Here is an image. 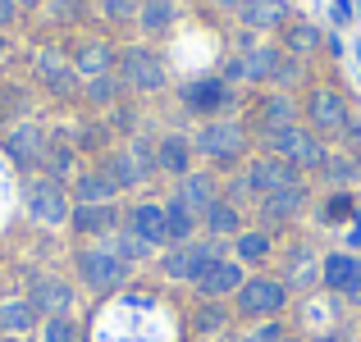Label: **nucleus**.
<instances>
[{"mask_svg":"<svg viewBox=\"0 0 361 342\" xmlns=\"http://www.w3.org/2000/svg\"><path fill=\"white\" fill-rule=\"evenodd\" d=\"M316 342H338V338H334V334H325V338H316Z\"/></svg>","mask_w":361,"mask_h":342,"instance_id":"nucleus-51","label":"nucleus"},{"mask_svg":"<svg viewBox=\"0 0 361 342\" xmlns=\"http://www.w3.org/2000/svg\"><path fill=\"white\" fill-rule=\"evenodd\" d=\"M14 23H18V5L14 0H0V32H9Z\"/></svg>","mask_w":361,"mask_h":342,"instance_id":"nucleus-45","label":"nucleus"},{"mask_svg":"<svg viewBox=\"0 0 361 342\" xmlns=\"http://www.w3.org/2000/svg\"><path fill=\"white\" fill-rule=\"evenodd\" d=\"M247 192L252 196H274V192H283V187H293V183H302L298 178V169L288 165V160H279V156H261V160H252L247 165Z\"/></svg>","mask_w":361,"mask_h":342,"instance_id":"nucleus-12","label":"nucleus"},{"mask_svg":"<svg viewBox=\"0 0 361 342\" xmlns=\"http://www.w3.org/2000/svg\"><path fill=\"white\" fill-rule=\"evenodd\" d=\"M329 18H334V23H353V0H334V5H329Z\"/></svg>","mask_w":361,"mask_h":342,"instance_id":"nucleus-46","label":"nucleus"},{"mask_svg":"<svg viewBox=\"0 0 361 342\" xmlns=\"http://www.w3.org/2000/svg\"><path fill=\"white\" fill-rule=\"evenodd\" d=\"M283 60V46H247L238 55L243 64V82H274V69Z\"/></svg>","mask_w":361,"mask_h":342,"instance_id":"nucleus-26","label":"nucleus"},{"mask_svg":"<svg viewBox=\"0 0 361 342\" xmlns=\"http://www.w3.org/2000/svg\"><path fill=\"white\" fill-rule=\"evenodd\" d=\"M128 156H133V160H137V169H142V178H151V174H160V169H156V141H151V137H142V132H137V137H133V141H128Z\"/></svg>","mask_w":361,"mask_h":342,"instance_id":"nucleus-40","label":"nucleus"},{"mask_svg":"<svg viewBox=\"0 0 361 342\" xmlns=\"http://www.w3.org/2000/svg\"><path fill=\"white\" fill-rule=\"evenodd\" d=\"M32 119V91L23 82H0V132Z\"/></svg>","mask_w":361,"mask_h":342,"instance_id":"nucleus-27","label":"nucleus"},{"mask_svg":"<svg viewBox=\"0 0 361 342\" xmlns=\"http://www.w3.org/2000/svg\"><path fill=\"white\" fill-rule=\"evenodd\" d=\"M42 329V315L32 310V301L27 297H5L0 301V334L5 338H27Z\"/></svg>","mask_w":361,"mask_h":342,"instance_id":"nucleus-23","label":"nucleus"},{"mask_svg":"<svg viewBox=\"0 0 361 342\" xmlns=\"http://www.w3.org/2000/svg\"><path fill=\"white\" fill-rule=\"evenodd\" d=\"M279 338H283V324H274V319H270V324H261L247 342H279Z\"/></svg>","mask_w":361,"mask_h":342,"instance_id":"nucleus-44","label":"nucleus"},{"mask_svg":"<svg viewBox=\"0 0 361 342\" xmlns=\"http://www.w3.org/2000/svg\"><path fill=\"white\" fill-rule=\"evenodd\" d=\"M123 228H128L133 237H142V242H147L151 251H160V246H169L165 205H160V201H137V205H128V215H123Z\"/></svg>","mask_w":361,"mask_h":342,"instance_id":"nucleus-15","label":"nucleus"},{"mask_svg":"<svg viewBox=\"0 0 361 342\" xmlns=\"http://www.w3.org/2000/svg\"><path fill=\"white\" fill-rule=\"evenodd\" d=\"M0 342H18V338H5V334H0Z\"/></svg>","mask_w":361,"mask_h":342,"instance_id":"nucleus-52","label":"nucleus"},{"mask_svg":"<svg viewBox=\"0 0 361 342\" xmlns=\"http://www.w3.org/2000/svg\"><path fill=\"white\" fill-rule=\"evenodd\" d=\"M9 55H14V37H9V32H0V69L9 64Z\"/></svg>","mask_w":361,"mask_h":342,"instance_id":"nucleus-48","label":"nucleus"},{"mask_svg":"<svg viewBox=\"0 0 361 342\" xmlns=\"http://www.w3.org/2000/svg\"><path fill=\"white\" fill-rule=\"evenodd\" d=\"M320 279L329 292H343V297L361 301V255L357 251H329L320 260Z\"/></svg>","mask_w":361,"mask_h":342,"instance_id":"nucleus-14","label":"nucleus"},{"mask_svg":"<svg viewBox=\"0 0 361 342\" xmlns=\"http://www.w3.org/2000/svg\"><path fill=\"white\" fill-rule=\"evenodd\" d=\"M320 178H329L334 187H343L348 178H357V160H334V156H329V165L320 169Z\"/></svg>","mask_w":361,"mask_h":342,"instance_id":"nucleus-42","label":"nucleus"},{"mask_svg":"<svg viewBox=\"0 0 361 342\" xmlns=\"http://www.w3.org/2000/svg\"><path fill=\"white\" fill-rule=\"evenodd\" d=\"M243 265L238 260H229V255H220V260L211 265V270L202 274V279L192 283L197 292H202L206 301H220V297H238V288H243Z\"/></svg>","mask_w":361,"mask_h":342,"instance_id":"nucleus-18","label":"nucleus"},{"mask_svg":"<svg viewBox=\"0 0 361 342\" xmlns=\"http://www.w3.org/2000/svg\"><path fill=\"white\" fill-rule=\"evenodd\" d=\"M348 101L338 96L334 87H311V96H307V123H311V132L316 137H343V128H348Z\"/></svg>","mask_w":361,"mask_h":342,"instance_id":"nucleus-9","label":"nucleus"},{"mask_svg":"<svg viewBox=\"0 0 361 342\" xmlns=\"http://www.w3.org/2000/svg\"><path fill=\"white\" fill-rule=\"evenodd\" d=\"M298 78H302V60L283 55V60H279V69H274V87H293Z\"/></svg>","mask_w":361,"mask_h":342,"instance_id":"nucleus-43","label":"nucleus"},{"mask_svg":"<svg viewBox=\"0 0 361 342\" xmlns=\"http://www.w3.org/2000/svg\"><path fill=\"white\" fill-rule=\"evenodd\" d=\"M119 91H123L119 73H101V78H87V82H82V101H87V106H97V110H110L119 101Z\"/></svg>","mask_w":361,"mask_h":342,"instance_id":"nucleus-35","label":"nucleus"},{"mask_svg":"<svg viewBox=\"0 0 361 342\" xmlns=\"http://www.w3.org/2000/svg\"><path fill=\"white\" fill-rule=\"evenodd\" d=\"M233 251H238V265H265L274 251L270 233H261V228H247V233L233 237Z\"/></svg>","mask_w":361,"mask_h":342,"instance_id":"nucleus-34","label":"nucleus"},{"mask_svg":"<svg viewBox=\"0 0 361 342\" xmlns=\"http://www.w3.org/2000/svg\"><path fill=\"white\" fill-rule=\"evenodd\" d=\"M101 169L110 174V183H115L119 192H133L137 183H147V178H142V169H137V160L128 156V146H123V151H110V156L101 160Z\"/></svg>","mask_w":361,"mask_h":342,"instance_id":"nucleus-32","label":"nucleus"},{"mask_svg":"<svg viewBox=\"0 0 361 342\" xmlns=\"http://www.w3.org/2000/svg\"><path fill=\"white\" fill-rule=\"evenodd\" d=\"M215 260H220L215 237H206V242H183V246H169V251L160 255V274L174 279V283H197Z\"/></svg>","mask_w":361,"mask_h":342,"instance_id":"nucleus-7","label":"nucleus"},{"mask_svg":"<svg viewBox=\"0 0 361 342\" xmlns=\"http://www.w3.org/2000/svg\"><path fill=\"white\" fill-rule=\"evenodd\" d=\"M215 5H220V9H238V14H243V5H247V0H215Z\"/></svg>","mask_w":361,"mask_h":342,"instance_id":"nucleus-49","label":"nucleus"},{"mask_svg":"<svg viewBox=\"0 0 361 342\" xmlns=\"http://www.w3.org/2000/svg\"><path fill=\"white\" fill-rule=\"evenodd\" d=\"M270 156H279V160H288L293 169H325L329 165V151H325V141L316 137L311 128H302V123H288V128H279V132H270Z\"/></svg>","mask_w":361,"mask_h":342,"instance_id":"nucleus-3","label":"nucleus"},{"mask_svg":"<svg viewBox=\"0 0 361 342\" xmlns=\"http://www.w3.org/2000/svg\"><path fill=\"white\" fill-rule=\"evenodd\" d=\"M14 5H18V9H37V5H42V0H14Z\"/></svg>","mask_w":361,"mask_h":342,"instance_id":"nucleus-50","label":"nucleus"},{"mask_svg":"<svg viewBox=\"0 0 361 342\" xmlns=\"http://www.w3.org/2000/svg\"><path fill=\"white\" fill-rule=\"evenodd\" d=\"M42 174L69 187L73 178H78V146H73V141H64V137H51V146H46V160H42Z\"/></svg>","mask_w":361,"mask_h":342,"instance_id":"nucleus-25","label":"nucleus"},{"mask_svg":"<svg viewBox=\"0 0 361 342\" xmlns=\"http://www.w3.org/2000/svg\"><path fill=\"white\" fill-rule=\"evenodd\" d=\"M307 201H311L307 183H293V187H283V192L265 196V201H261V215H265V224H288V220H298V215L307 210Z\"/></svg>","mask_w":361,"mask_h":342,"instance_id":"nucleus-22","label":"nucleus"},{"mask_svg":"<svg viewBox=\"0 0 361 342\" xmlns=\"http://www.w3.org/2000/svg\"><path fill=\"white\" fill-rule=\"evenodd\" d=\"M73 73H78L82 82L87 78H101V73H115L119 69V51L110 42H101V37H87V42H78L73 46Z\"/></svg>","mask_w":361,"mask_h":342,"instance_id":"nucleus-16","label":"nucleus"},{"mask_svg":"<svg viewBox=\"0 0 361 342\" xmlns=\"http://www.w3.org/2000/svg\"><path fill=\"white\" fill-rule=\"evenodd\" d=\"M202 228H206L211 237H238V233H243V215H238V205L220 196V201H215L211 210L202 215Z\"/></svg>","mask_w":361,"mask_h":342,"instance_id":"nucleus-31","label":"nucleus"},{"mask_svg":"<svg viewBox=\"0 0 361 342\" xmlns=\"http://www.w3.org/2000/svg\"><path fill=\"white\" fill-rule=\"evenodd\" d=\"M174 18H178V5H174V0H142V9H137V27L147 37L169 32V27H174Z\"/></svg>","mask_w":361,"mask_h":342,"instance_id":"nucleus-30","label":"nucleus"},{"mask_svg":"<svg viewBox=\"0 0 361 342\" xmlns=\"http://www.w3.org/2000/svg\"><path fill=\"white\" fill-rule=\"evenodd\" d=\"M73 270H78L82 288H92V292H119L123 283H128V274H133V270L119 260L115 251H110L106 242L82 246V251L73 255Z\"/></svg>","mask_w":361,"mask_h":342,"instance_id":"nucleus-2","label":"nucleus"},{"mask_svg":"<svg viewBox=\"0 0 361 342\" xmlns=\"http://www.w3.org/2000/svg\"><path fill=\"white\" fill-rule=\"evenodd\" d=\"M192 329H197V334H220V329H224V310H220V306H215V301H206V306H202V310H197V319H192Z\"/></svg>","mask_w":361,"mask_h":342,"instance_id":"nucleus-41","label":"nucleus"},{"mask_svg":"<svg viewBox=\"0 0 361 342\" xmlns=\"http://www.w3.org/2000/svg\"><path fill=\"white\" fill-rule=\"evenodd\" d=\"M288 306V283L279 279H247L238 288V315L247 319H274Z\"/></svg>","mask_w":361,"mask_h":342,"instance_id":"nucleus-10","label":"nucleus"},{"mask_svg":"<svg viewBox=\"0 0 361 342\" xmlns=\"http://www.w3.org/2000/svg\"><path fill=\"white\" fill-rule=\"evenodd\" d=\"M174 196L197 215V220H202V215L211 210L215 201H220V187H215V178L206 174V169H192L188 178H178V192H174Z\"/></svg>","mask_w":361,"mask_h":342,"instance_id":"nucleus-21","label":"nucleus"},{"mask_svg":"<svg viewBox=\"0 0 361 342\" xmlns=\"http://www.w3.org/2000/svg\"><path fill=\"white\" fill-rule=\"evenodd\" d=\"M192 160H197L192 137H183V132H165V137L156 141V169H160V174L188 178V174H192Z\"/></svg>","mask_w":361,"mask_h":342,"instance_id":"nucleus-19","label":"nucleus"},{"mask_svg":"<svg viewBox=\"0 0 361 342\" xmlns=\"http://www.w3.org/2000/svg\"><path fill=\"white\" fill-rule=\"evenodd\" d=\"M238 18H243L247 32H274V27H288V0H247Z\"/></svg>","mask_w":361,"mask_h":342,"instance_id":"nucleus-24","label":"nucleus"},{"mask_svg":"<svg viewBox=\"0 0 361 342\" xmlns=\"http://www.w3.org/2000/svg\"><path fill=\"white\" fill-rule=\"evenodd\" d=\"M23 210H27V220H32L37 228H69L73 196H69V187H64V183L37 174L32 183H27V192H23Z\"/></svg>","mask_w":361,"mask_h":342,"instance_id":"nucleus-1","label":"nucleus"},{"mask_svg":"<svg viewBox=\"0 0 361 342\" xmlns=\"http://www.w3.org/2000/svg\"><path fill=\"white\" fill-rule=\"evenodd\" d=\"M27 301H32V310L42 319L69 315V310H73V283L60 279V274H32V283H27Z\"/></svg>","mask_w":361,"mask_h":342,"instance_id":"nucleus-11","label":"nucleus"},{"mask_svg":"<svg viewBox=\"0 0 361 342\" xmlns=\"http://www.w3.org/2000/svg\"><path fill=\"white\" fill-rule=\"evenodd\" d=\"M298 119V106H293L283 91H274V96H265L261 101V110H256V123H261V132L270 137V132H279V128H288V123Z\"/></svg>","mask_w":361,"mask_h":342,"instance_id":"nucleus-29","label":"nucleus"},{"mask_svg":"<svg viewBox=\"0 0 361 342\" xmlns=\"http://www.w3.org/2000/svg\"><path fill=\"white\" fill-rule=\"evenodd\" d=\"M320 220H325V224H353L357 220V196L353 192H334V196H329V201H325V210H320Z\"/></svg>","mask_w":361,"mask_h":342,"instance_id":"nucleus-38","label":"nucleus"},{"mask_svg":"<svg viewBox=\"0 0 361 342\" xmlns=\"http://www.w3.org/2000/svg\"><path fill=\"white\" fill-rule=\"evenodd\" d=\"M37 342H78V319H73V315H51V319H42Z\"/></svg>","mask_w":361,"mask_h":342,"instance_id":"nucleus-37","label":"nucleus"},{"mask_svg":"<svg viewBox=\"0 0 361 342\" xmlns=\"http://www.w3.org/2000/svg\"><path fill=\"white\" fill-rule=\"evenodd\" d=\"M97 9H101V18L106 23H115V27H123V23H137V0H97Z\"/></svg>","mask_w":361,"mask_h":342,"instance_id":"nucleus-39","label":"nucleus"},{"mask_svg":"<svg viewBox=\"0 0 361 342\" xmlns=\"http://www.w3.org/2000/svg\"><path fill=\"white\" fill-rule=\"evenodd\" d=\"M183 106L192 110V114H202V119H215L220 110H229V82L220 78V73H206V78H192V82H183Z\"/></svg>","mask_w":361,"mask_h":342,"instance_id":"nucleus-13","label":"nucleus"},{"mask_svg":"<svg viewBox=\"0 0 361 342\" xmlns=\"http://www.w3.org/2000/svg\"><path fill=\"white\" fill-rule=\"evenodd\" d=\"M348 251H361V210H357V220L348 224Z\"/></svg>","mask_w":361,"mask_h":342,"instance_id":"nucleus-47","label":"nucleus"},{"mask_svg":"<svg viewBox=\"0 0 361 342\" xmlns=\"http://www.w3.org/2000/svg\"><path fill=\"white\" fill-rule=\"evenodd\" d=\"M119 224H123V215H119L115 201H106V205H73V215H69L73 233L78 237H101V242H106L110 233H119Z\"/></svg>","mask_w":361,"mask_h":342,"instance_id":"nucleus-17","label":"nucleus"},{"mask_svg":"<svg viewBox=\"0 0 361 342\" xmlns=\"http://www.w3.org/2000/svg\"><path fill=\"white\" fill-rule=\"evenodd\" d=\"M106 246H110V251L119 255L123 265H128V270H133V265H142V260H151V255H156V251H151L147 242H142V237H133L128 228H119V233H110V237H106Z\"/></svg>","mask_w":361,"mask_h":342,"instance_id":"nucleus-36","label":"nucleus"},{"mask_svg":"<svg viewBox=\"0 0 361 342\" xmlns=\"http://www.w3.org/2000/svg\"><path fill=\"white\" fill-rule=\"evenodd\" d=\"M192 151L206 156L211 165H233L247 151V128L233 123V119H206L202 128L192 132Z\"/></svg>","mask_w":361,"mask_h":342,"instance_id":"nucleus-4","label":"nucleus"},{"mask_svg":"<svg viewBox=\"0 0 361 342\" xmlns=\"http://www.w3.org/2000/svg\"><path fill=\"white\" fill-rule=\"evenodd\" d=\"M46 146H51V128H42L37 119H23L14 128L0 132V151L9 156V165L23 169V174H42V160H46Z\"/></svg>","mask_w":361,"mask_h":342,"instance_id":"nucleus-5","label":"nucleus"},{"mask_svg":"<svg viewBox=\"0 0 361 342\" xmlns=\"http://www.w3.org/2000/svg\"><path fill=\"white\" fill-rule=\"evenodd\" d=\"M119 82L128 91H160L169 82V73H165V60H160L151 46H123L119 51Z\"/></svg>","mask_w":361,"mask_h":342,"instance_id":"nucleus-6","label":"nucleus"},{"mask_svg":"<svg viewBox=\"0 0 361 342\" xmlns=\"http://www.w3.org/2000/svg\"><path fill=\"white\" fill-rule=\"evenodd\" d=\"M320 23H288L283 27V55H293V60H311V55L320 51Z\"/></svg>","mask_w":361,"mask_h":342,"instance_id":"nucleus-28","label":"nucleus"},{"mask_svg":"<svg viewBox=\"0 0 361 342\" xmlns=\"http://www.w3.org/2000/svg\"><path fill=\"white\" fill-rule=\"evenodd\" d=\"M165 228H169V246H183V242H192V233L202 228V220L174 196V201H165Z\"/></svg>","mask_w":361,"mask_h":342,"instance_id":"nucleus-33","label":"nucleus"},{"mask_svg":"<svg viewBox=\"0 0 361 342\" xmlns=\"http://www.w3.org/2000/svg\"><path fill=\"white\" fill-rule=\"evenodd\" d=\"M32 73L46 87V96H55V101H69L73 91H82V78L73 73V60L60 46H42V51L32 55Z\"/></svg>","mask_w":361,"mask_h":342,"instance_id":"nucleus-8","label":"nucleus"},{"mask_svg":"<svg viewBox=\"0 0 361 342\" xmlns=\"http://www.w3.org/2000/svg\"><path fill=\"white\" fill-rule=\"evenodd\" d=\"M69 196H73V205H106L119 196V187L110 183V174L101 165H92V169H78V178L69 183Z\"/></svg>","mask_w":361,"mask_h":342,"instance_id":"nucleus-20","label":"nucleus"}]
</instances>
